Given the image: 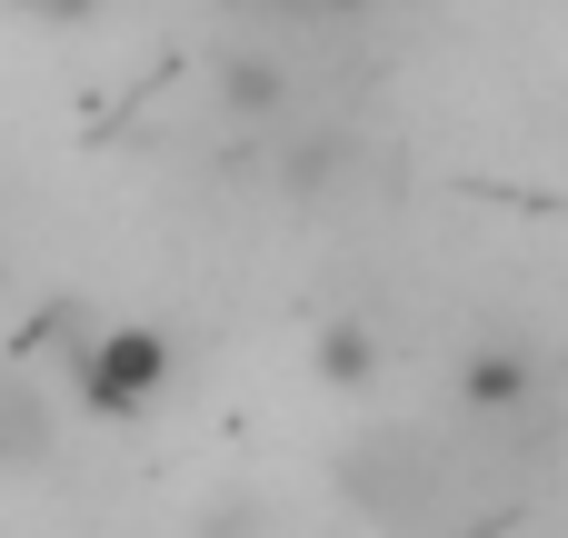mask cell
I'll use <instances>...</instances> for the list:
<instances>
[{
    "instance_id": "6da1fadb",
    "label": "cell",
    "mask_w": 568,
    "mask_h": 538,
    "mask_svg": "<svg viewBox=\"0 0 568 538\" xmlns=\"http://www.w3.org/2000/svg\"><path fill=\"white\" fill-rule=\"evenodd\" d=\"M339 489H349L369 519H419V509L439 499V449H429L419 429H379V439H359V449L339 459Z\"/></svg>"
},
{
    "instance_id": "5b68a950",
    "label": "cell",
    "mask_w": 568,
    "mask_h": 538,
    "mask_svg": "<svg viewBox=\"0 0 568 538\" xmlns=\"http://www.w3.org/2000/svg\"><path fill=\"white\" fill-rule=\"evenodd\" d=\"M200 538H260V499H220V509L200 519Z\"/></svg>"
},
{
    "instance_id": "3957f363",
    "label": "cell",
    "mask_w": 568,
    "mask_h": 538,
    "mask_svg": "<svg viewBox=\"0 0 568 538\" xmlns=\"http://www.w3.org/2000/svg\"><path fill=\"white\" fill-rule=\"evenodd\" d=\"M30 459H50V409L10 379L0 389V469H30Z\"/></svg>"
},
{
    "instance_id": "7a4b0ae2",
    "label": "cell",
    "mask_w": 568,
    "mask_h": 538,
    "mask_svg": "<svg viewBox=\"0 0 568 538\" xmlns=\"http://www.w3.org/2000/svg\"><path fill=\"white\" fill-rule=\"evenodd\" d=\"M160 379H170V349H160L150 329H120V339H100V349H90V369H80L90 409H120V419H130V409H140Z\"/></svg>"
},
{
    "instance_id": "277c9868",
    "label": "cell",
    "mask_w": 568,
    "mask_h": 538,
    "mask_svg": "<svg viewBox=\"0 0 568 538\" xmlns=\"http://www.w3.org/2000/svg\"><path fill=\"white\" fill-rule=\"evenodd\" d=\"M290 100V80H280V60H230V110H250V120H270Z\"/></svg>"
}]
</instances>
